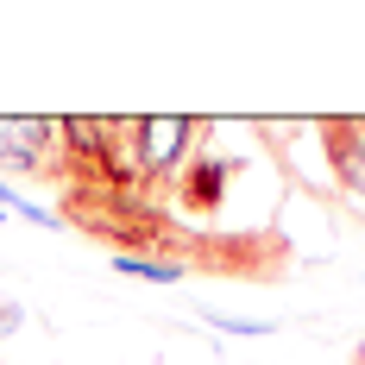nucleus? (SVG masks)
<instances>
[{
	"instance_id": "obj_1",
	"label": "nucleus",
	"mask_w": 365,
	"mask_h": 365,
	"mask_svg": "<svg viewBox=\"0 0 365 365\" xmlns=\"http://www.w3.org/2000/svg\"><path fill=\"white\" fill-rule=\"evenodd\" d=\"M195 139H202V120H189V113H145V120H126V145H133V177L139 189H170L182 164L195 158Z\"/></svg>"
},
{
	"instance_id": "obj_2",
	"label": "nucleus",
	"mask_w": 365,
	"mask_h": 365,
	"mask_svg": "<svg viewBox=\"0 0 365 365\" xmlns=\"http://www.w3.org/2000/svg\"><path fill=\"white\" fill-rule=\"evenodd\" d=\"M63 158V126L57 120H26V113H0V170H32V177H57Z\"/></svg>"
},
{
	"instance_id": "obj_3",
	"label": "nucleus",
	"mask_w": 365,
	"mask_h": 365,
	"mask_svg": "<svg viewBox=\"0 0 365 365\" xmlns=\"http://www.w3.org/2000/svg\"><path fill=\"white\" fill-rule=\"evenodd\" d=\"M233 177H240V164L227 151H195L170 177V195H177L182 215H215L220 202H227V189H233Z\"/></svg>"
},
{
	"instance_id": "obj_4",
	"label": "nucleus",
	"mask_w": 365,
	"mask_h": 365,
	"mask_svg": "<svg viewBox=\"0 0 365 365\" xmlns=\"http://www.w3.org/2000/svg\"><path fill=\"white\" fill-rule=\"evenodd\" d=\"M322 158L340 177V189L365 208V120H353V113L346 120H322Z\"/></svg>"
},
{
	"instance_id": "obj_5",
	"label": "nucleus",
	"mask_w": 365,
	"mask_h": 365,
	"mask_svg": "<svg viewBox=\"0 0 365 365\" xmlns=\"http://www.w3.org/2000/svg\"><path fill=\"white\" fill-rule=\"evenodd\" d=\"M113 271L120 277H145V284H182L189 271L170 264V258H145V252H113Z\"/></svg>"
},
{
	"instance_id": "obj_6",
	"label": "nucleus",
	"mask_w": 365,
	"mask_h": 365,
	"mask_svg": "<svg viewBox=\"0 0 365 365\" xmlns=\"http://www.w3.org/2000/svg\"><path fill=\"white\" fill-rule=\"evenodd\" d=\"M208 322L227 334H277V322H264V315H220V309H208Z\"/></svg>"
},
{
	"instance_id": "obj_7",
	"label": "nucleus",
	"mask_w": 365,
	"mask_h": 365,
	"mask_svg": "<svg viewBox=\"0 0 365 365\" xmlns=\"http://www.w3.org/2000/svg\"><path fill=\"white\" fill-rule=\"evenodd\" d=\"M19 328V309H13V302H0V334H13Z\"/></svg>"
},
{
	"instance_id": "obj_8",
	"label": "nucleus",
	"mask_w": 365,
	"mask_h": 365,
	"mask_svg": "<svg viewBox=\"0 0 365 365\" xmlns=\"http://www.w3.org/2000/svg\"><path fill=\"white\" fill-rule=\"evenodd\" d=\"M353 365H365V340H359V346H353Z\"/></svg>"
}]
</instances>
